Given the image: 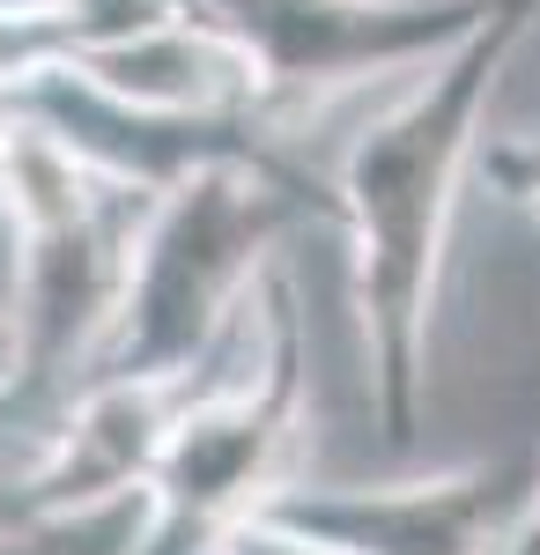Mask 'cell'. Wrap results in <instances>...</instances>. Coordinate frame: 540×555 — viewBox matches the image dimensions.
I'll use <instances>...</instances> for the list:
<instances>
[{"label": "cell", "mask_w": 540, "mask_h": 555, "mask_svg": "<svg viewBox=\"0 0 540 555\" xmlns=\"http://www.w3.org/2000/svg\"><path fill=\"white\" fill-rule=\"evenodd\" d=\"M540 0H489V15L422 60L400 104L356 127L333 164V222L356 253V311L371 356V415L385 452H408L429 392V319L445 282L459 185L481 156V112L503 60L533 30Z\"/></svg>", "instance_id": "1"}, {"label": "cell", "mask_w": 540, "mask_h": 555, "mask_svg": "<svg viewBox=\"0 0 540 555\" xmlns=\"http://www.w3.org/2000/svg\"><path fill=\"white\" fill-rule=\"evenodd\" d=\"M0 201L15 222L0 297V474L15 496V474L44 452L104 356L149 193L75 164L52 133L15 119Z\"/></svg>", "instance_id": "2"}, {"label": "cell", "mask_w": 540, "mask_h": 555, "mask_svg": "<svg viewBox=\"0 0 540 555\" xmlns=\"http://www.w3.org/2000/svg\"><path fill=\"white\" fill-rule=\"evenodd\" d=\"M304 222H333V185H319L304 164H208L149 193L119 311L89 378L185 392L201 371H215L252 289L274 267V245Z\"/></svg>", "instance_id": "3"}, {"label": "cell", "mask_w": 540, "mask_h": 555, "mask_svg": "<svg viewBox=\"0 0 540 555\" xmlns=\"http://www.w3.org/2000/svg\"><path fill=\"white\" fill-rule=\"evenodd\" d=\"M215 371L222 378H193L170 400L156 460L141 474L149 489L141 555H201L222 526L259 512L290 481V452L304 437V400H311L304 311H296L290 274L267 267Z\"/></svg>", "instance_id": "4"}, {"label": "cell", "mask_w": 540, "mask_h": 555, "mask_svg": "<svg viewBox=\"0 0 540 555\" xmlns=\"http://www.w3.org/2000/svg\"><path fill=\"white\" fill-rule=\"evenodd\" d=\"M170 8L245 67L252 112L282 133L377 75H415L422 60H437L489 15V0H170Z\"/></svg>", "instance_id": "5"}, {"label": "cell", "mask_w": 540, "mask_h": 555, "mask_svg": "<svg viewBox=\"0 0 540 555\" xmlns=\"http://www.w3.org/2000/svg\"><path fill=\"white\" fill-rule=\"evenodd\" d=\"M0 96L15 119L52 133L75 164L119 178L133 193H164L208 164H290L282 127L259 112H185V104H133L119 89L89 82L75 67H30L8 75Z\"/></svg>", "instance_id": "6"}, {"label": "cell", "mask_w": 540, "mask_h": 555, "mask_svg": "<svg viewBox=\"0 0 540 555\" xmlns=\"http://www.w3.org/2000/svg\"><path fill=\"white\" fill-rule=\"evenodd\" d=\"M526 489V460H481L422 481H282L259 512L333 555H497Z\"/></svg>", "instance_id": "7"}, {"label": "cell", "mask_w": 540, "mask_h": 555, "mask_svg": "<svg viewBox=\"0 0 540 555\" xmlns=\"http://www.w3.org/2000/svg\"><path fill=\"white\" fill-rule=\"evenodd\" d=\"M149 541V489H97L67 504H23L0 518V555H141Z\"/></svg>", "instance_id": "8"}, {"label": "cell", "mask_w": 540, "mask_h": 555, "mask_svg": "<svg viewBox=\"0 0 540 555\" xmlns=\"http://www.w3.org/2000/svg\"><path fill=\"white\" fill-rule=\"evenodd\" d=\"M481 171L497 178V193L511 201V208L540 215V133H518V141H497L489 156H474Z\"/></svg>", "instance_id": "9"}, {"label": "cell", "mask_w": 540, "mask_h": 555, "mask_svg": "<svg viewBox=\"0 0 540 555\" xmlns=\"http://www.w3.org/2000/svg\"><path fill=\"white\" fill-rule=\"evenodd\" d=\"M201 555H333V548H319V541L290 533L282 518H267V512H245L237 526H222Z\"/></svg>", "instance_id": "10"}, {"label": "cell", "mask_w": 540, "mask_h": 555, "mask_svg": "<svg viewBox=\"0 0 540 555\" xmlns=\"http://www.w3.org/2000/svg\"><path fill=\"white\" fill-rule=\"evenodd\" d=\"M497 555H540V467H533V489H526V512H518V526L503 533Z\"/></svg>", "instance_id": "11"}, {"label": "cell", "mask_w": 540, "mask_h": 555, "mask_svg": "<svg viewBox=\"0 0 540 555\" xmlns=\"http://www.w3.org/2000/svg\"><path fill=\"white\" fill-rule=\"evenodd\" d=\"M8 141H15V104L0 96V164H8Z\"/></svg>", "instance_id": "12"}]
</instances>
